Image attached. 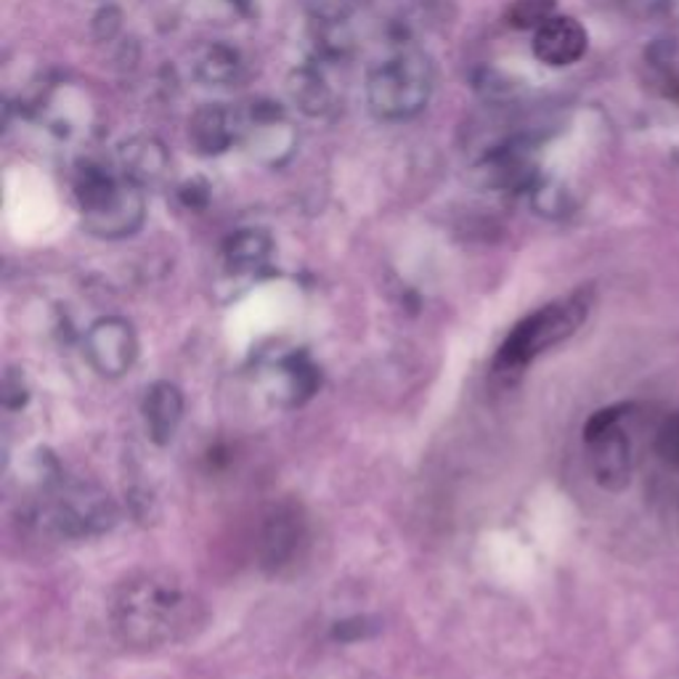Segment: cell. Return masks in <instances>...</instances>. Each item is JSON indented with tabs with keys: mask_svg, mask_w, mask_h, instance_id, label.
<instances>
[{
	"mask_svg": "<svg viewBox=\"0 0 679 679\" xmlns=\"http://www.w3.org/2000/svg\"><path fill=\"white\" fill-rule=\"evenodd\" d=\"M629 409H632L629 404L600 409L598 414L589 417L584 427L589 470H592L594 481L608 491H621L632 478V441L621 427Z\"/></svg>",
	"mask_w": 679,
	"mask_h": 679,
	"instance_id": "8992f818",
	"label": "cell"
},
{
	"mask_svg": "<svg viewBox=\"0 0 679 679\" xmlns=\"http://www.w3.org/2000/svg\"><path fill=\"white\" fill-rule=\"evenodd\" d=\"M189 138L199 155H224L239 138V120L220 104H205L189 122Z\"/></svg>",
	"mask_w": 679,
	"mask_h": 679,
	"instance_id": "4fadbf2b",
	"label": "cell"
},
{
	"mask_svg": "<svg viewBox=\"0 0 679 679\" xmlns=\"http://www.w3.org/2000/svg\"><path fill=\"white\" fill-rule=\"evenodd\" d=\"M274 242L260 228H245L228 237L224 245V260L226 268L234 274H253L258 272L272 258Z\"/></svg>",
	"mask_w": 679,
	"mask_h": 679,
	"instance_id": "5bb4252c",
	"label": "cell"
},
{
	"mask_svg": "<svg viewBox=\"0 0 679 679\" xmlns=\"http://www.w3.org/2000/svg\"><path fill=\"white\" fill-rule=\"evenodd\" d=\"M122 168L125 178L144 186L149 181H159L168 170V155L165 149L159 147L157 141L151 138H138V141H130L122 147Z\"/></svg>",
	"mask_w": 679,
	"mask_h": 679,
	"instance_id": "9a60e30c",
	"label": "cell"
},
{
	"mask_svg": "<svg viewBox=\"0 0 679 679\" xmlns=\"http://www.w3.org/2000/svg\"><path fill=\"white\" fill-rule=\"evenodd\" d=\"M263 385L276 404L295 409L314 398L322 385V372L308 353L287 351L263 366Z\"/></svg>",
	"mask_w": 679,
	"mask_h": 679,
	"instance_id": "9c48e42d",
	"label": "cell"
},
{
	"mask_svg": "<svg viewBox=\"0 0 679 679\" xmlns=\"http://www.w3.org/2000/svg\"><path fill=\"white\" fill-rule=\"evenodd\" d=\"M589 306H592V295L589 289L563 297V301L550 303V306L533 311L525 316L515 329L510 332L508 340L499 348L494 358V374L502 380H512L523 374L533 358L542 356L544 351L555 348L577 332L587 322Z\"/></svg>",
	"mask_w": 679,
	"mask_h": 679,
	"instance_id": "7a4b0ae2",
	"label": "cell"
},
{
	"mask_svg": "<svg viewBox=\"0 0 679 679\" xmlns=\"http://www.w3.org/2000/svg\"><path fill=\"white\" fill-rule=\"evenodd\" d=\"M239 120V138L255 157L268 165H279L295 149V130L274 104H249L247 115Z\"/></svg>",
	"mask_w": 679,
	"mask_h": 679,
	"instance_id": "ba28073f",
	"label": "cell"
},
{
	"mask_svg": "<svg viewBox=\"0 0 679 679\" xmlns=\"http://www.w3.org/2000/svg\"><path fill=\"white\" fill-rule=\"evenodd\" d=\"M194 75L207 86H226L237 78L239 53L224 43H207L194 53Z\"/></svg>",
	"mask_w": 679,
	"mask_h": 679,
	"instance_id": "2e32d148",
	"label": "cell"
},
{
	"mask_svg": "<svg viewBox=\"0 0 679 679\" xmlns=\"http://www.w3.org/2000/svg\"><path fill=\"white\" fill-rule=\"evenodd\" d=\"M656 449H658V454L663 456V460L675 464V468H679V412L667 422V425L661 427V433H658V441H656Z\"/></svg>",
	"mask_w": 679,
	"mask_h": 679,
	"instance_id": "d6986e66",
	"label": "cell"
},
{
	"mask_svg": "<svg viewBox=\"0 0 679 679\" xmlns=\"http://www.w3.org/2000/svg\"><path fill=\"white\" fill-rule=\"evenodd\" d=\"M587 51V32L577 19L552 17L533 32V53L547 67L577 65Z\"/></svg>",
	"mask_w": 679,
	"mask_h": 679,
	"instance_id": "8fae6325",
	"label": "cell"
},
{
	"mask_svg": "<svg viewBox=\"0 0 679 679\" xmlns=\"http://www.w3.org/2000/svg\"><path fill=\"white\" fill-rule=\"evenodd\" d=\"M82 226L99 239H125L136 234L147 216L141 186L125 178L117 181L104 170H86L75 186Z\"/></svg>",
	"mask_w": 679,
	"mask_h": 679,
	"instance_id": "3957f363",
	"label": "cell"
},
{
	"mask_svg": "<svg viewBox=\"0 0 679 679\" xmlns=\"http://www.w3.org/2000/svg\"><path fill=\"white\" fill-rule=\"evenodd\" d=\"M199 623V602L170 573H141L117 589L112 627L122 646L155 650L184 640Z\"/></svg>",
	"mask_w": 679,
	"mask_h": 679,
	"instance_id": "6da1fadb",
	"label": "cell"
},
{
	"mask_svg": "<svg viewBox=\"0 0 679 679\" xmlns=\"http://www.w3.org/2000/svg\"><path fill=\"white\" fill-rule=\"evenodd\" d=\"M377 632V627L370 619H351V621H340L335 623V637L337 640H358V637H366Z\"/></svg>",
	"mask_w": 679,
	"mask_h": 679,
	"instance_id": "44dd1931",
	"label": "cell"
},
{
	"mask_svg": "<svg viewBox=\"0 0 679 679\" xmlns=\"http://www.w3.org/2000/svg\"><path fill=\"white\" fill-rule=\"evenodd\" d=\"M144 420H147L149 439L157 446H168L176 439L178 427L184 420V393L173 383H155L147 387L144 396Z\"/></svg>",
	"mask_w": 679,
	"mask_h": 679,
	"instance_id": "7c38bea8",
	"label": "cell"
},
{
	"mask_svg": "<svg viewBox=\"0 0 679 679\" xmlns=\"http://www.w3.org/2000/svg\"><path fill=\"white\" fill-rule=\"evenodd\" d=\"M40 521L65 539H91L117 523V504L107 491L86 481H61L43 491Z\"/></svg>",
	"mask_w": 679,
	"mask_h": 679,
	"instance_id": "5b68a950",
	"label": "cell"
},
{
	"mask_svg": "<svg viewBox=\"0 0 679 679\" xmlns=\"http://www.w3.org/2000/svg\"><path fill=\"white\" fill-rule=\"evenodd\" d=\"M30 398V387H27L22 372L9 370L3 380V404L6 409H22Z\"/></svg>",
	"mask_w": 679,
	"mask_h": 679,
	"instance_id": "ffe728a7",
	"label": "cell"
},
{
	"mask_svg": "<svg viewBox=\"0 0 679 679\" xmlns=\"http://www.w3.org/2000/svg\"><path fill=\"white\" fill-rule=\"evenodd\" d=\"M86 356L101 377H122L138 358V337L130 322L107 316L91 324L86 335Z\"/></svg>",
	"mask_w": 679,
	"mask_h": 679,
	"instance_id": "52a82bcc",
	"label": "cell"
},
{
	"mask_svg": "<svg viewBox=\"0 0 679 679\" xmlns=\"http://www.w3.org/2000/svg\"><path fill=\"white\" fill-rule=\"evenodd\" d=\"M433 67L425 53L398 51L380 61L366 80V101L380 120H409L427 107Z\"/></svg>",
	"mask_w": 679,
	"mask_h": 679,
	"instance_id": "277c9868",
	"label": "cell"
},
{
	"mask_svg": "<svg viewBox=\"0 0 679 679\" xmlns=\"http://www.w3.org/2000/svg\"><path fill=\"white\" fill-rule=\"evenodd\" d=\"M555 17V0H515L508 11V24L515 30H533Z\"/></svg>",
	"mask_w": 679,
	"mask_h": 679,
	"instance_id": "ac0fdd59",
	"label": "cell"
},
{
	"mask_svg": "<svg viewBox=\"0 0 679 679\" xmlns=\"http://www.w3.org/2000/svg\"><path fill=\"white\" fill-rule=\"evenodd\" d=\"M306 539V523L293 504H279L266 515L260 529V563L268 571H279L297 555V547Z\"/></svg>",
	"mask_w": 679,
	"mask_h": 679,
	"instance_id": "30bf717a",
	"label": "cell"
},
{
	"mask_svg": "<svg viewBox=\"0 0 679 679\" xmlns=\"http://www.w3.org/2000/svg\"><path fill=\"white\" fill-rule=\"evenodd\" d=\"M289 96H293V101L306 115H324L332 104V94H329L327 82L318 78L316 72H311V69H301V72H295L293 82H289Z\"/></svg>",
	"mask_w": 679,
	"mask_h": 679,
	"instance_id": "e0dca14e",
	"label": "cell"
}]
</instances>
